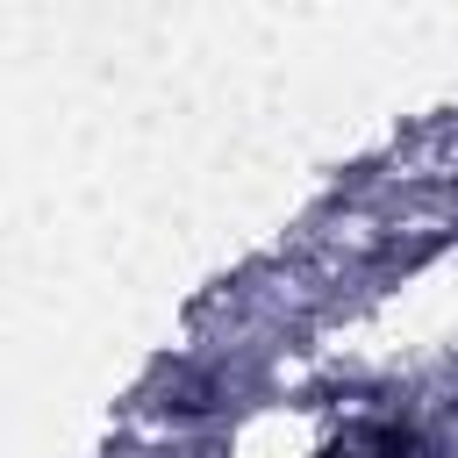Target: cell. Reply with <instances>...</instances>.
I'll return each instance as SVG.
<instances>
[{"label":"cell","instance_id":"cell-1","mask_svg":"<svg viewBox=\"0 0 458 458\" xmlns=\"http://www.w3.org/2000/svg\"><path fill=\"white\" fill-rule=\"evenodd\" d=\"M329 458H415V444L401 429H386V422H358L351 437L329 444Z\"/></svg>","mask_w":458,"mask_h":458}]
</instances>
